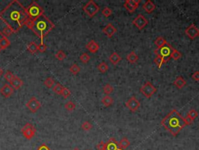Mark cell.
Listing matches in <instances>:
<instances>
[{"label": "cell", "instance_id": "6da1fadb", "mask_svg": "<svg viewBox=\"0 0 199 150\" xmlns=\"http://www.w3.org/2000/svg\"><path fill=\"white\" fill-rule=\"evenodd\" d=\"M161 124L174 136L177 135L184 127L188 125L185 118L181 117L176 110H173L164 117L161 121Z\"/></svg>", "mask_w": 199, "mask_h": 150}, {"label": "cell", "instance_id": "7a4b0ae2", "mask_svg": "<svg viewBox=\"0 0 199 150\" xmlns=\"http://www.w3.org/2000/svg\"><path fill=\"white\" fill-rule=\"evenodd\" d=\"M26 13L29 16V19L30 21L34 22L35 20L39 18L43 13V9L39 5L37 4L36 2H33L27 9H26Z\"/></svg>", "mask_w": 199, "mask_h": 150}, {"label": "cell", "instance_id": "3957f363", "mask_svg": "<svg viewBox=\"0 0 199 150\" xmlns=\"http://www.w3.org/2000/svg\"><path fill=\"white\" fill-rule=\"evenodd\" d=\"M173 48L169 43H166V44L163 45V46L160 47V48H157L156 49L154 52H155L157 56H160V57H162L166 60H169L171 58L170 57V55H171L172 52H173Z\"/></svg>", "mask_w": 199, "mask_h": 150}, {"label": "cell", "instance_id": "277c9868", "mask_svg": "<svg viewBox=\"0 0 199 150\" xmlns=\"http://www.w3.org/2000/svg\"><path fill=\"white\" fill-rule=\"evenodd\" d=\"M100 7L97 3L93 2V0L89 1L83 6V10L90 17H93L99 11Z\"/></svg>", "mask_w": 199, "mask_h": 150}, {"label": "cell", "instance_id": "5b68a950", "mask_svg": "<svg viewBox=\"0 0 199 150\" xmlns=\"http://www.w3.org/2000/svg\"><path fill=\"white\" fill-rule=\"evenodd\" d=\"M34 25L40 32H41V42H43V37L46 35L48 31L47 30H50L51 28H50V23L48 22L47 20H40L38 22Z\"/></svg>", "mask_w": 199, "mask_h": 150}, {"label": "cell", "instance_id": "8992f818", "mask_svg": "<svg viewBox=\"0 0 199 150\" xmlns=\"http://www.w3.org/2000/svg\"><path fill=\"white\" fill-rule=\"evenodd\" d=\"M140 91L146 98H150L156 91V88L151 84L149 81H146L140 88Z\"/></svg>", "mask_w": 199, "mask_h": 150}, {"label": "cell", "instance_id": "52a82bcc", "mask_svg": "<svg viewBox=\"0 0 199 150\" xmlns=\"http://www.w3.org/2000/svg\"><path fill=\"white\" fill-rule=\"evenodd\" d=\"M21 132L27 140H30L31 138H34V136L36 134V128L32 124L27 123L21 129Z\"/></svg>", "mask_w": 199, "mask_h": 150}, {"label": "cell", "instance_id": "ba28073f", "mask_svg": "<svg viewBox=\"0 0 199 150\" xmlns=\"http://www.w3.org/2000/svg\"><path fill=\"white\" fill-rule=\"evenodd\" d=\"M148 23L147 19L142 14H139L132 21V24H134L139 30H142L148 24Z\"/></svg>", "mask_w": 199, "mask_h": 150}, {"label": "cell", "instance_id": "9c48e42d", "mask_svg": "<svg viewBox=\"0 0 199 150\" xmlns=\"http://www.w3.org/2000/svg\"><path fill=\"white\" fill-rule=\"evenodd\" d=\"M26 106L28 108V110H30V112L34 113V112H37V110L41 108V103H40L39 100H38L37 98L32 97V98H30V100L27 103Z\"/></svg>", "mask_w": 199, "mask_h": 150}, {"label": "cell", "instance_id": "30bf717a", "mask_svg": "<svg viewBox=\"0 0 199 150\" xmlns=\"http://www.w3.org/2000/svg\"><path fill=\"white\" fill-rule=\"evenodd\" d=\"M125 105H126V106H127L131 111H132V112H135V111H137V110H139V108L140 107V103H139V100H138L135 96L131 97V98L126 102Z\"/></svg>", "mask_w": 199, "mask_h": 150}, {"label": "cell", "instance_id": "8fae6325", "mask_svg": "<svg viewBox=\"0 0 199 150\" xmlns=\"http://www.w3.org/2000/svg\"><path fill=\"white\" fill-rule=\"evenodd\" d=\"M140 0H126L124 3V6L128 12L133 13L139 7Z\"/></svg>", "mask_w": 199, "mask_h": 150}, {"label": "cell", "instance_id": "7c38bea8", "mask_svg": "<svg viewBox=\"0 0 199 150\" xmlns=\"http://www.w3.org/2000/svg\"><path fill=\"white\" fill-rule=\"evenodd\" d=\"M186 35L190 38L191 39H195V38L199 35V30L195 24H191L185 30Z\"/></svg>", "mask_w": 199, "mask_h": 150}, {"label": "cell", "instance_id": "4fadbf2b", "mask_svg": "<svg viewBox=\"0 0 199 150\" xmlns=\"http://www.w3.org/2000/svg\"><path fill=\"white\" fill-rule=\"evenodd\" d=\"M14 91V89L13 87L9 84H5L0 89V93L4 96L5 98H9L13 95Z\"/></svg>", "mask_w": 199, "mask_h": 150}, {"label": "cell", "instance_id": "5bb4252c", "mask_svg": "<svg viewBox=\"0 0 199 150\" xmlns=\"http://www.w3.org/2000/svg\"><path fill=\"white\" fill-rule=\"evenodd\" d=\"M105 144H106V150H124L119 147L118 142L114 138L109 139Z\"/></svg>", "mask_w": 199, "mask_h": 150}, {"label": "cell", "instance_id": "9a60e30c", "mask_svg": "<svg viewBox=\"0 0 199 150\" xmlns=\"http://www.w3.org/2000/svg\"><path fill=\"white\" fill-rule=\"evenodd\" d=\"M9 84L13 87V88L15 89V90H18V89H20L21 87L23 86V81L20 77L16 76V75H14V77L13 78L11 81L9 82Z\"/></svg>", "mask_w": 199, "mask_h": 150}, {"label": "cell", "instance_id": "2e32d148", "mask_svg": "<svg viewBox=\"0 0 199 150\" xmlns=\"http://www.w3.org/2000/svg\"><path fill=\"white\" fill-rule=\"evenodd\" d=\"M102 31H103V32H104L108 38H111L116 33L117 29L114 27L113 24L108 23V24L103 29Z\"/></svg>", "mask_w": 199, "mask_h": 150}, {"label": "cell", "instance_id": "e0dca14e", "mask_svg": "<svg viewBox=\"0 0 199 150\" xmlns=\"http://www.w3.org/2000/svg\"><path fill=\"white\" fill-rule=\"evenodd\" d=\"M86 48L88 49L89 52H90L91 53H96L99 50L100 46L98 43L93 41V40H91L90 42H89L86 45Z\"/></svg>", "mask_w": 199, "mask_h": 150}, {"label": "cell", "instance_id": "ac0fdd59", "mask_svg": "<svg viewBox=\"0 0 199 150\" xmlns=\"http://www.w3.org/2000/svg\"><path fill=\"white\" fill-rule=\"evenodd\" d=\"M142 7H143L144 10H145L146 13H153V12L154 11V9H156V5L154 4L152 1L148 0V1H146V2L144 3Z\"/></svg>", "mask_w": 199, "mask_h": 150}, {"label": "cell", "instance_id": "d6986e66", "mask_svg": "<svg viewBox=\"0 0 199 150\" xmlns=\"http://www.w3.org/2000/svg\"><path fill=\"white\" fill-rule=\"evenodd\" d=\"M198 117V112L195 110H191L188 112V116H187V117H185V120L187 123H188V124H190Z\"/></svg>", "mask_w": 199, "mask_h": 150}, {"label": "cell", "instance_id": "ffe728a7", "mask_svg": "<svg viewBox=\"0 0 199 150\" xmlns=\"http://www.w3.org/2000/svg\"><path fill=\"white\" fill-rule=\"evenodd\" d=\"M174 85L177 88L181 89V88H183L185 86L186 84H187V81H186L184 79V78H182L181 77H177L176 78V80L174 81Z\"/></svg>", "mask_w": 199, "mask_h": 150}, {"label": "cell", "instance_id": "44dd1931", "mask_svg": "<svg viewBox=\"0 0 199 150\" xmlns=\"http://www.w3.org/2000/svg\"><path fill=\"white\" fill-rule=\"evenodd\" d=\"M109 60H110V62H111L113 65H116V64H118V63L121 60V57L116 52H113V53L110 56V57H109Z\"/></svg>", "mask_w": 199, "mask_h": 150}, {"label": "cell", "instance_id": "7402d4cb", "mask_svg": "<svg viewBox=\"0 0 199 150\" xmlns=\"http://www.w3.org/2000/svg\"><path fill=\"white\" fill-rule=\"evenodd\" d=\"M126 59L129 63H135L139 59V56L135 52H131L126 57Z\"/></svg>", "mask_w": 199, "mask_h": 150}, {"label": "cell", "instance_id": "603a6c76", "mask_svg": "<svg viewBox=\"0 0 199 150\" xmlns=\"http://www.w3.org/2000/svg\"><path fill=\"white\" fill-rule=\"evenodd\" d=\"M101 102H102V104H103L104 106L108 107V106H110V105H111L112 104H113L114 100H113V98H111L110 96H104V98H102Z\"/></svg>", "mask_w": 199, "mask_h": 150}, {"label": "cell", "instance_id": "cb8c5ba5", "mask_svg": "<svg viewBox=\"0 0 199 150\" xmlns=\"http://www.w3.org/2000/svg\"><path fill=\"white\" fill-rule=\"evenodd\" d=\"M118 145H119V147L121 149L125 150V149H127L130 145H131V142H129V140L127 138H123L121 140L118 142Z\"/></svg>", "mask_w": 199, "mask_h": 150}, {"label": "cell", "instance_id": "d4e9b609", "mask_svg": "<svg viewBox=\"0 0 199 150\" xmlns=\"http://www.w3.org/2000/svg\"><path fill=\"white\" fill-rule=\"evenodd\" d=\"M9 45H10V42L6 37H3L0 39V49H6L9 46Z\"/></svg>", "mask_w": 199, "mask_h": 150}, {"label": "cell", "instance_id": "484cf974", "mask_svg": "<svg viewBox=\"0 0 199 150\" xmlns=\"http://www.w3.org/2000/svg\"><path fill=\"white\" fill-rule=\"evenodd\" d=\"M27 49L30 53L32 54L36 53V52L38 51V50H37V45L34 42H30V43L27 45Z\"/></svg>", "mask_w": 199, "mask_h": 150}, {"label": "cell", "instance_id": "4316f807", "mask_svg": "<svg viewBox=\"0 0 199 150\" xmlns=\"http://www.w3.org/2000/svg\"><path fill=\"white\" fill-rule=\"evenodd\" d=\"M154 43H155L156 45L157 46V48H160V47L163 46V45L167 43V41H166V39H165L164 38L162 37V36H160V37H158L155 40Z\"/></svg>", "mask_w": 199, "mask_h": 150}, {"label": "cell", "instance_id": "83f0119b", "mask_svg": "<svg viewBox=\"0 0 199 150\" xmlns=\"http://www.w3.org/2000/svg\"><path fill=\"white\" fill-rule=\"evenodd\" d=\"M167 60L164 59L162 58V57H160V56H156V57L154 59V63L156 64V66H157L159 69L161 68V67H162V65L163 63H167Z\"/></svg>", "mask_w": 199, "mask_h": 150}, {"label": "cell", "instance_id": "f1b7e54d", "mask_svg": "<svg viewBox=\"0 0 199 150\" xmlns=\"http://www.w3.org/2000/svg\"><path fill=\"white\" fill-rule=\"evenodd\" d=\"M63 88H64V87H63L61 84H59V83L55 84L53 86V88H52L54 92L56 94H58V95H62V91H63Z\"/></svg>", "mask_w": 199, "mask_h": 150}, {"label": "cell", "instance_id": "f546056e", "mask_svg": "<svg viewBox=\"0 0 199 150\" xmlns=\"http://www.w3.org/2000/svg\"><path fill=\"white\" fill-rule=\"evenodd\" d=\"M97 69L100 73H106L108 70V65L105 62H102L97 66Z\"/></svg>", "mask_w": 199, "mask_h": 150}, {"label": "cell", "instance_id": "4dcf8cb0", "mask_svg": "<svg viewBox=\"0 0 199 150\" xmlns=\"http://www.w3.org/2000/svg\"><path fill=\"white\" fill-rule=\"evenodd\" d=\"M44 84L47 88H53V86L55 85V81L51 77H47L45 81H44Z\"/></svg>", "mask_w": 199, "mask_h": 150}, {"label": "cell", "instance_id": "1f68e13d", "mask_svg": "<svg viewBox=\"0 0 199 150\" xmlns=\"http://www.w3.org/2000/svg\"><path fill=\"white\" fill-rule=\"evenodd\" d=\"M76 104H75L73 102H72V101H69V102H67V103H65V108L66 109V110H68V111H73V110L76 109Z\"/></svg>", "mask_w": 199, "mask_h": 150}, {"label": "cell", "instance_id": "d6a6232c", "mask_svg": "<svg viewBox=\"0 0 199 150\" xmlns=\"http://www.w3.org/2000/svg\"><path fill=\"white\" fill-rule=\"evenodd\" d=\"M69 71L72 73V74L76 75L79 73V71H80V67H79L77 64L74 63V64H72V65L70 67Z\"/></svg>", "mask_w": 199, "mask_h": 150}, {"label": "cell", "instance_id": "836d02e7", "mask_svg": "<svg viewBox=\"0 0 199 150\" xmlns=\"http://www.w3.org/2000/svg\"><path fill=\"white\" fill-rule=\"evenodd\" d=\"M103 90H104V92L106 94L107 96H109L110 94H111L113 92L114 88L111 86L110 84H107L106 85H104Z\"/></svg>", "mask_w": 199, "mask_h": 150}, {"label": "cell", "instance_id": "e575fe53", "mask_svg": "<svg viewBox=\"0 0 199 150\" xmlns=\"http://www.w3.org/2000/svg\"><path fill=\"white\" fill-rule=\"evenodd\" d=\"M55 58L57 59H58V60L62 61L66 58V54H65L62 50H58L55 54Z\"/></svg>", "mask_w": 199, "mask_h": 150}, {"label": "cell", "instance_id": "d590c367", "mask_svg": "<svg viewBox=\"0 0 199 150\" xmlns=\"http://www.w3.org/2000/svg\"><path fill=\"white\" fill-rule=\"evenodd\" d=\"M79 59L81 60L82 63H87L90 61V56L87 53H83L80 56V57H79Z\"/></svg>", "mask_w": 199, "mask_h": 150}, {"label": "cell", "instance_id": "8d00e7d4", "mask_svg": "<svg viewBox=\"0 0 199 150\" xmlns=\"http://www.w3.org/2000/svg\"><path fill=\"white\" fill-rule=\"evenodd\" d=\"M170 57L174 59H175V60H177V59H179L181 57V53L179 51L174 49L171 55H170Z\"/></svg>", "mask_w": 199, "mask_h": 150}, {"label": "cell", "instance_id": "74e56055", "mask_svg": "<svg viewBox=\"0 0 199 150\" xmlns=\"http://www.w3.org/2000/svg\"><path fill=\"white\" fill-rule=\"evenodd\" d=\"M112 13H113V11H112V9H110L109 7H105V8L103 9V11H102V14H103L105 17H109V16L112 15Z\"/></svg>", "mask_w": 199, "mask_h": 150}, {"label": "cell", "instance_id": "f35d334b", "mask_svg": "<svg viewBox=\"0 0 199 150\" xmlns=\"http://www.w3.org/2000/svg\"><path fill=\"white\" fill-rule=\"evenodd\" d=\"M92 127H93V126H92V124L90 123V122L88 121H85L83 123V124H82V129L83 130H84V131H90V129H92Z\"/></svg>", "mask_w": 199, "mask_h": 150}, {"label": "cell", "instance_id": "ab89813d", "mask_svg": "<svg viewBox=\"0 0 199 150\" xmlns=\"http://www.w3.org/2000/svg\"><path fill=\"white\" fill-rule=\"evenodd\" d=\"M4 77H5V79L6 80V81L10 82L12 80H13V78L14 77V74H13V73H12L11 71L7 70L6 72L5 73Z\"/></svg>", "mask_w": 199, "mask_h": 150}, {"label": "cell", "instance_id": "60d3db41", "mask_svg": "<svg viewBox=\"0 0 199 150\" xmlns=\"http://www.w3.org/2000/svg\"><path fill=\"white\" fill-rule=\"evenodd\" d=\"M13 33V29L11 27H9V26H7L6 28H5L4 30H3V34L5 35H6V37L11 35Z\"/></svg>", "mask_w": 199, "mask_h": 150}, {"label": "cell", "instance_id": "b9f144b4", "mask_svg": "<svg viewBox=\"0 0 199 150\" xmlns=\"http://www.w3.org/2000/svg\"><path fill=\"white\" fill-rule=\"evenodd\" d=\"M62 96L65 98H69V97L71 96V91H70V90H69L67 88H65V87H64L62 92Z\"/></svg>", "mask_w": 199, "mask_h": 150}, {"label": "cell", "instance_id": "7bdbcfd3", "mask_svg": "<svg viewBox=\"0 0 199 150\" xmlns=\"http://www.w3.org/2000/svg\"><path fill=\"white\" fill-rule=\"evenodd\" d=\"M47 49V46L46 45L44 44L43 42H41V44L37 45V50L40 52H44L46 51Z\"/></svg>", "mask_w": 199, "mask_h": 150}, {"label": "cell", "instance_id": "ee69618b", "mask_svg": "<svg viewBox=\"0 0 199 150\" xmlns=\"http://www.w3.org/2000/svg\"><path fill=\"white\" fill-rule=\"evenodd\" d=\"M97 150H106V144L104 142L101 141L97 145Z\"/></svg>", "mask_w": 199, "mask_h": 150}, {"label": "cell", "instance_id": "f6af8a7d", "mask_svg": "<svg viewBox=\"0 0 199 150\" xmlns=\"http://www.w3.org/2000/svg\"><path fill=\"white\" fill-rule=\"evenodd\" d=\"M37 150H51L50 148L46 145V144H41L39 147L37 148Z\"/></svg>", "mask_w": 199, "mask_h": 150}, {"label": "cell", "instance_id": "bcb514c9", "mask_svg": "<svg viewBox=\"0 0 199 150\" xmlns=\"http://www.w3.org/2000/svg\"><path fill=\"white\" fill-rule=\"evenodd\" d=\"M192 78L194 81H199V71H196L193 74Z\"/></svg>", "mask_w": 199, "mask_h": 150}, {"label": "cell", "instance_id": "7dc6e473", "mask_svg": "<svg viewBox=\"0 0 199 150\" xmlns=\"http://www.w3.org/2000/svg\"><path fill=\"white\" fill-rule=\"evenodd\" d=\"M2 74H3V71H2V68H0V77L2 76Z\"/></svg>", "mask_w": 199, "mask_h": 150}, {"label": "cell", "instance_id": "c3c4849f", "mask_svg": "<svg viewBox=\"0 0 199 150\" xmlns=\"http://www.w3.org/2000/svg\"><path fill=\"white\" fill-rule=\"evenodd\" d=\"M73 150H79V149H78V148H75V149Z\"/></svg>", "mask_w": 199, "mask_h": 150}, {"label": "cell", "instance_id": "681fc988", "mask_svg": "<svg viewBox=\"0 0 199 150\" xmlns=\"http://www.w3.org/2000/svg\"><path fill=\"white\" fill-rule=\"evenodd\" d=\"M86 150H89V149H86Z\"/></svg>", "mask_w": 199, "mask_h": 150}]
</instances>
